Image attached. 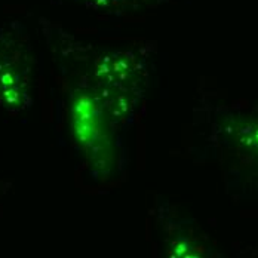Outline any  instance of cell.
I'll list each match as a JSON object with an SVG mask.
<instances>
[{
  "mask_svg": "<svg viewBox=\"0 0 258 258\" xmlns=\"http://www.w3.org/2000/svg\"><path fill=\"white\" fill-rule=\"evenodd\" d=\"M146 80L141 56L131 51H104L91 67V91L113 117L125 116L135 107Z\"/></svg>",
  "mask_w": 258,
  "mask_h": 258,
  "instance_id": "6da1fadb",
  "label": "cell"
},
{
  "mask_svg": "<svg viewBox=\"0 0 258 258\" xmlns=\"http://www.w3.org/2000/svg\"><path fill=\"white\" fill-rule=\"evenodd\" d=\"M34 56L26 28L11 23L0 28V107L11 113L33 103Z\"/></svg>",
  "mask_w": 258,
  "mask_h": 258,
  "instance_id": "7a4b0ae2",
  "label": "cell"
},
{
  "mask_svg": "<svg viewBox=\"0 0 258 258\" xmlns=\"http://www.w3.org/2000/svg\"><path fill=\"white\" fill-rule=\"evenodd\" d=\"M223 132L230 146L258 163V117H230L223 125Z\"/></svg>",
  "mask_w": 258,
  "mask_h": 258,
  "instance_id": "3957f363",
  "label": "cell"
}]
</instances>
